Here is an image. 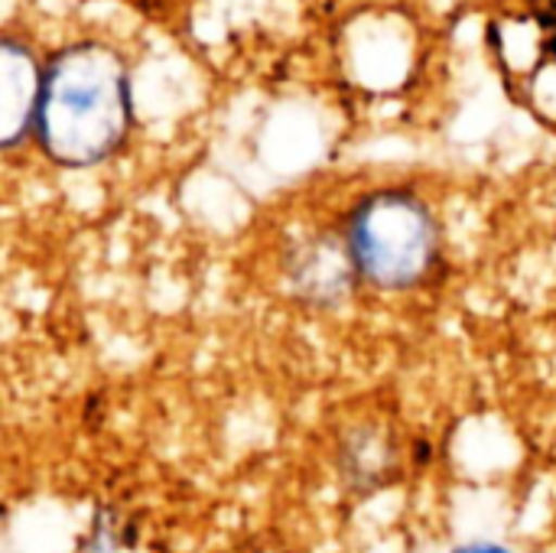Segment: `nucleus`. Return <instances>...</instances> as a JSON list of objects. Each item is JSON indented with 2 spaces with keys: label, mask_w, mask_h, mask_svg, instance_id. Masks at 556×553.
<instances>
[{
  "label": "nucleus",
  "mask_w": 556,
  "mask_h": 553,
  "mask_svg": "<svg viewBox=\"0 0 556 553\" xmlns=\"http://www.w3.org/2000/svg\"><path fill=\"white\" fill-rule=\"evenodd\" d=\"M130 127V68L111 42L78 39L42 65L33 137L52 163L68 169L98 166L124 147Z\"/></svg>",
  "instance_id": "obj_1"
},
{
  "label": "nucleus",
  "mask_w": 556,
  "mask_h": 553,
  "mask_svg": "<svg viewBox=\"0 0 556 553\" xmlns=\"http://www.w3.org/2000/svg\"><path fill=\"white\" fill-rule=\"evenodd\" d=\"M358 274L378 290H410L427 280L440 254V222L410 189H375L345 228Z\"/></svg>",
  "instance_id": "obj_2"
},
{
  "label": "nucleus",
  "mask_w": 556,
  "mask_h": 553,
  "mask_svg": "<svg viewBox=\"0 0 556 553\" xmlns=\"http://www.w3.org/2000/svg\"><path fill=\"white\" fill-rule=\"evenodd\" d=\"M283 274L290 293L309 310H339L352 300L362 280L349 238L339 231H313L283 257Z\"/></svg>",
  "instance_id": "obj_3"
},
{
  "label": "nucleus",
  "mask_w": 556,
  "mask_h": 553,
  "mask_svg": "<svg viewBox=\"0 0 556 553\" xmlns=\"http://www.w3.org/2000/svg\"><path fill=\"white\" fill-rule=\"evenodd\" d=\"M42 95V65L33 49L13 36L0 42V143L13 150L36 130Z\"/></svg>",
  "instance_id": "obj_4"
},
{
  "label": "nucleus",
  "mask_w": 556,
  "mask_h": 553,
  "mask_svg": "<svg viewBox=\"0 0 556 553\" xmlns=\"http://www.w3.org/2000/svg\"><path fill=\"white\" fill-rule=\"evenodd\" d=\"M397 447L388 430L378 424L355 427L339 443V476L355 495H371L394 482L397 476Z\"/></svg>",
  "instance_id": "obj_5"
},
{
  "label": "nucleus",
  "mask_w": 556,
  "mask_h": 553,
  "mask_svg": "<svg viewBox=\"0 0 556 553\" xmlns=\"http://www.w3.org/2000/svg\"><path fill=\"white\" fill-rule=\"evenodd\" d=\"M121 548V531L111 512H98L91 538H88V551L85 553H117Z\"/></svg>",
  "instance_id": "obj_6"
},
{
  "label": "nucleus",
  "mask_w": 556,
  "mask_h": 553,
  "mask_svg": "<svg viewBox=\"0 0 556 553\" xmlns=\"http://www.w3.org/2000/svg\"><path fill=\"white\" fill-rule=\"evenodd\" d=\"M453 553H511L502 544H492V541H469V544H459Z\"/></svg>",
  "instance_id": "obj_7"
}]
</instances>
